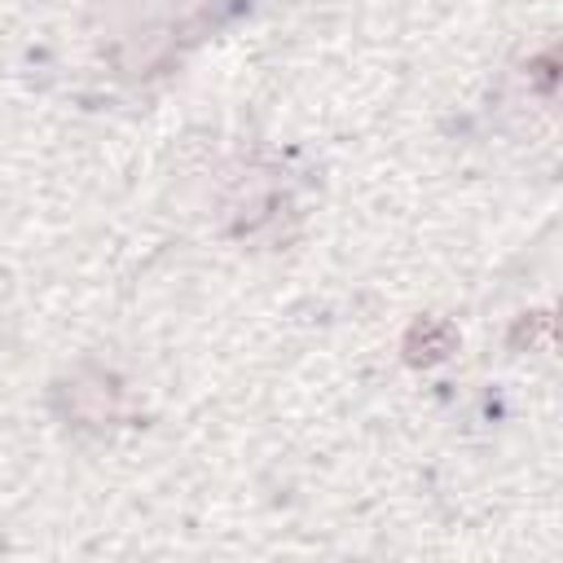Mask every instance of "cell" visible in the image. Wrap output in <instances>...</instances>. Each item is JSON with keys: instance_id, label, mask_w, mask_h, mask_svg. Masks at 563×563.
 I'll list each match as a JSON object with an SVG mask.
<instances>
[{"instance_id": "cell-1", "label": "cell", "mask_w": 563, "mask_h": 563, "mask_svg": "<svg viewBox=\"0 0 563 563\" xmlns=\"http://www.w3.org/2000/svg\"><path fill=\"white\" fill-rule=\"evenodd\" d=\"M453 343H457V334H453L449 321L422 317V321L405 334V361H409V365H435V361H444V356L453 352Z\"/></svg>"}]
</instances>
